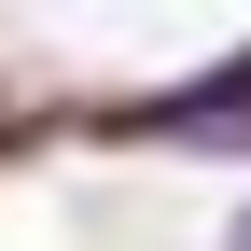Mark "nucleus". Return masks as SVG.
<instances>
[{
	"mask_svg": "<svg viewBox=\"0 0 251 251\" xmlns=\"http://www.w3.org/2000/svg\"><path fill=\"white\" fill-rule=\"evenodd\" d=\"M126 126H153V140H251V56L209 84H181V98H140Z\"/></svg>",
	"mask_w": 251,
	"mask_h": 251,
	"instance_id": "obj_1",
	"label": "nucleus"
},
{
	"mask_svg": "<svg viewBox=\"0 0 251 251\" xmlns=\"http://www.w3.org/2000/svg\"><path fill=\"white\" fill-rule=\"evenodd\" d=\"M224 251H251V209H237V237H224Z\"/></svg>",
	"mask_w": 251,
	"mask_h": 251,
	"instance_id": "obj_2",
	"label": "nucleus"
}]
</instances>
